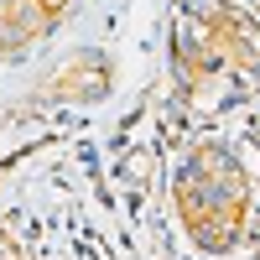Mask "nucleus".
Instances as JSON below:
<instances>
[{
    "mask_svg": "<svg viewBox=\"0 0 260 260\" xmlns=\"http://www.w3.org/2000/svg\"><path fill=\"white\" fill-rule=\"evenodd\" d=\"M240 208H245V177L234 172L224 151H198L182 172V213L187 229L208 245H224L240 229Z\"/></svg>",
    "mask_w": 260,
    "mask_h": 260,
    "instance_id": "obj_1",
    "label": "nucleus"
}]
</instances>
